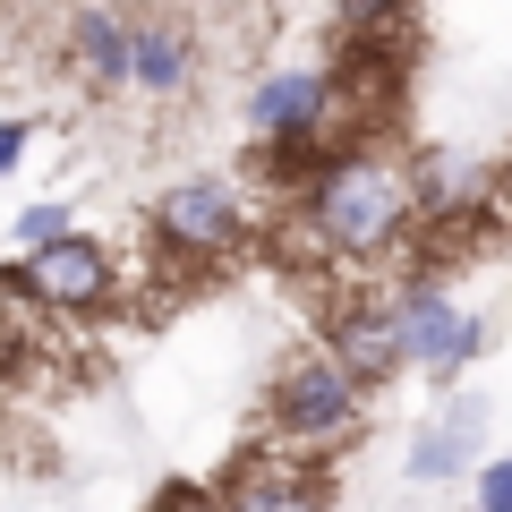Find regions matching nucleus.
Instances as JSON below:
<instances>
[{"label":"nucleus","instance_id":"2","mask_svg":"<svg viewBox=\"0 0 512 512\" xmlns=\"http://www.w3.org/2000/svg\"><path fill=\"white\" fill-rule=\"evenodd\" d=\"M359 393H367V376L342 359V350H308V359H291L274 376V427L291 444H333V436H350V419H359Z\"/></svg>","mask_w":512,"mask_h":512},{"label":"nucleus","instance_id":"17","mask_svg":"<svg viewBox=\"0 0 512 512\" xmlns=\"http://www.w3.org/2000/svg\"><path fill=\"white\" fill-rule=\"evenodd\" d=\"M333 9H342V26H376L393 0H333Z\"/></svg>","mask_w":512,"mask_h":512},{"label":"nucleus","instance_id":"16","mask_svg":"<svg viewBox=\"0 0 512 512\" xmlns=\"http://www.w3.org/2000/svg\"><path fill=\"white\" fill-rule=\"evenodd\" d=\"M18 154H26V120H0V171H18Z\"/></svg>","mask_w":512,"mask_h":512},{"label":"nucleus","instance_id":"4","mask_svg":"<svg viewBox=\"0 0 512 512\" xmlns=\"http://www.w3.org/2000/svg\"><path fill=\"white\" fill-rule=\"evenodd\" d=\"M154 231L188 256H231L248 239V205H239L231 180H180L154 197Z\"/></svg>","mask_w":512,"mask_h":512},{"label":"nucleus","instance_id":"3","mask_svg":"<svg viewBox=\"0 0 512 512\" xmlns=\"http://www.w3.org/2000/svg\"><path fill=\"white\" fill-rule=\"evenodd\" d=\"M18 282H26V299L52 308V316H94L111 299V256H103V239H86V231H52V239L26 248Z\"/></svg>","mask_w":512,"mask_h":512},{"label":"nucleus","instance_id":"9","mask_svg":"<svg viewBox=\"0 0 512 512\" xmlns=\"http://www.w3.org/2000/svg\"><path fill=\"white\" fill-rule=\"evenodd\" d=\"M478 427H487V410H478V402H453L436 427H419V436H410V478H453V470H470Z\"/></svg>","mask_w":512,"mask_h":512},{"label":"nucleus","instance_id":"12","mask_svg":"<svg viewBox=\"0 0 512 512\" xmlns=\"http://www.w3.org/2000/svg\"><path fill=\"white\" fill-rule=\"evenodd\" d=\"M316 478H239L231 487V504H316Z\"/></svg>","mask_w":512,"mask_h":512},{"label":"nucleus","instance_id":"8","mask_svg":"<svg viewBox=\"0 0 512 512\" xmlns=\"http://www.w3.org/2000/svg\"><path fill=\"white\" fill-rule=\"evenodd\" d=\"M333 350L359 367L367 384H384L393 367H410V342H402V308H350L333 325Z\"/></svg>","mask_w":512,"mask_h":512},{"label":"nucleus","instance_id":"6","mask_svg":"<svg viewBox=\"0 0 512 512\" xmlns=\"http://www.w3.org/2000/svg\"><path fill=\"white\" fill-rule=\"evenodd\" d=\"M325 77L316 69H282V77H265L256 86V103H248V120H256V137L265 146H308L316 128H325Z\"/></svg>","mask_w":512,"mask_h":512},{"label":"nucleus","instance_id":"10","mask_svg":"<svg viewBox=\"0 0 512 512\" xmlns=\"http://www.w3.org/2000/svg\"><path fill=\"white\" fill-rule=\"evenodd\" d=\"M188 77H197V43H188L180 26H137V60H128V86H146V94H180Z\"/></svg>","mask_w":512,"mask_h":512},{"label":"nucleus","instance_id":"11","mask_svg":"<svg viewBox=\"0 0 512 512\" xmlns=\"http://www.w3.org/2000/svg\"><path fill=\"white\" fill-rule=\"evenodd\" d=\"M487 180H495L487 163H453V154H444V163H427V171H419V205H427V214L478 205V197H487Z\"/></svg>","mask_w":512,"mask_h":512},{"label":"nucleus","instance_id":"15","mask_svg":"<svg viewBox=\"0 0 512 512\" xmlns=\"http://www.w3.org/2000/svg\"><path fill=\"white\" fill-rule=\"evenodd\" d=\"M52 231H69L60 205H26V214H18V248H35V239H52Z\"/></svg>","mask_w":512,"mask_h":512},{"label":"nucleus","instance_id":"7","mask_svg":"<svg viewBox=\"0 0 512 512\" xmlns=\"http://www.w3.org/2000/svg\"><path fill=\"white\" fill-rule=\"evenodd\" d=\"M69 60H77V77H86L94 94L128 86V60H137V26H120L111 9H77V26H69Z\"/></svg>","mask_w":512,"mask_h":512},{"label":"nucleus","instance_id":"14","mask_svg":"<svg viewBox=\"0 0 512 512\" xmlns=\"http://www.w3.org/2000/svg\"><path fill=\"white\" fill-rule=\"evenodd\" d=\"M26 308H35V299H26V282H0V350L26 333Z\"/></svg>","mask_w":512,"mask_h":512},{"label":"nucleus","instance_id":"1","mask_svg":"<svg viewBox=\"0 0 512 512\" xmlns=\"http://www.w3.org/2000/svg\"><path fill=\"white\" fill-rule=\"evenodd\" d=\"M419 214V171L393 154H342L308 180V231L325 256H384Z\"/></svg>","mask_w":512,"mask_h":512},{"label":"nucleus","instance_id":"13","mask_svg":"<svg viewBox=\"0 0 512 512\" xmlns=\"http://www.w3.org/2000/svg\"><path fill=\"white\" fill-rule=\"evenodd\" d=\"M478 504H487V512H512V453L478 470Z\"/></svg>","mask_w":512,"mask_h":512},{"label":"nucleus","instance_id":"5","mask_svg":"<svg viewBox=\"0 0 512 512\" xmlns=\"http://www.w3.org/2000/svg\"><path fill=\"white\" fill-rule=\"evenodd\" d=\"M402 342H410V367H427V376H453V367L478 359V342H487V325H478L461 299L444 291H402Z\"/></svg>","mask_w":512,"mask_h":512}]
</instances>
